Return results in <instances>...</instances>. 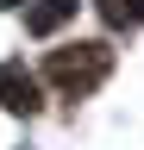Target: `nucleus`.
Here are the masks:
<instances>
[{"label":"nucleus","mask_w":144,"mask_h":150,"mask_svg":"<svg viewBox=\"0 0 144 150\" xmlns=\"http://www.w3.org/2000/svg\"><path fill=\"white\" fill-rule=\"evenodd\" d=\"M113 69V50L106 44H69V50H50V81H57L63 94H88V88H100V75Z\"/></svg>","instance_id":"1"},{"label":"nucleus","mask_w":144,"mask_h":150,"mask_svg":"<svg viewBox=\"0 0 144 150\" xmlns=\"http://www.w3.org/2000/svg\"><path fill=\"white\" fill-rule=\"evenodd\" d=\"M0 106L38 112V75H31L25 63H0Z\"/></svg>","instance_id":"2"},{"label":"nucleus","mask_w":144,"mask_h":150,"mask_svg":"<svg viewBox=\"0 0 144 150\" xmlns=\"http://www.w3.org/2000/svg\"><path fill=\"white\" fill-rule=\"evenodd\" d=\"M63 19H75V0H38V6L25 13V31H31V38H50Z\"/></svg>","instance_id":"3"},{"label":"nucleus","mask_w":144,"mask_h":150,"mask_svg":"<svg viewBox=\"0 0 144 150\" xmlns=\"http://www.w3.org/2000/svg\"><path fill=\"white\" fill-rule=\"evenodd\" d=\"M100 13L113 25H144V0H100Z\"/></svg>","instance_id":"4"},{"label":"nucleus","mask_w":144,"mask_h":150,"mask_svg":"<svg viewBox=\"0 0 144 150\" xmlns=\"http://www.w3.org/2000/svg\"><path fill=\"white\" fill-rule=\"evenodd\" d=\"M0 6H19V0H0Z\"/></svg>","instance_id":"5"}]
</instances>
